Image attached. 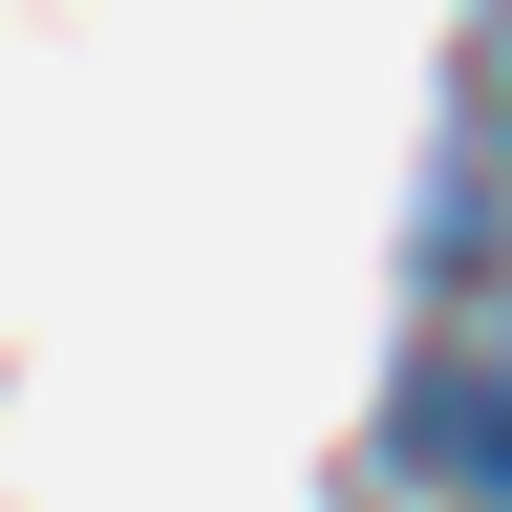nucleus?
<instances>
[{
    "label": "nucleus",
    "mask_w": 512,
    "mask_h": 512,
    "mask_svg": "<svg viewBox=\"0 0 512 512\" xmlns=\"http://www.w3.org/2000/svg\"><path fill=\"white\" fill-rule=\"evenodd\" d=\"M491 427H512V342H491Z\"/></svg>",
    "instance_id": "f257e3e1"
}]
</instances>
